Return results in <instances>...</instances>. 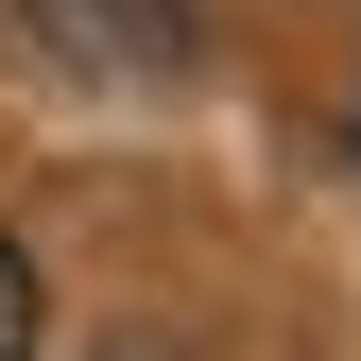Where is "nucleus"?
<instances>
[{"label": "nucleus", "mask_w": 361, "mask_h": 361, "mask_svg": "<svg viewBox=\"0 0 361 361\" xmlns=\"http://www.w3.org/2000/svg\"><path fill=\"white\" fill-rule=\"evenodd\" d=\"M35 35L69 69H104V86H172L207 52V0H35Z\"/></svg>", "instance_id": "obj_1"}, {"label": "nucleus", "mask_w": 361, "mask_h": 361, "mask_svg": "<svg viewBox=\"0 0 361 361\" xmlns=\"http://www.w3.org/2000/svg\"><path fill=\"white\" fill-rule=\"evenodd\" d=\"M35 310H52L35 293V241H0V361H35Z\"/></svg>", "instance_id": "obj_2"}]
</instances>
